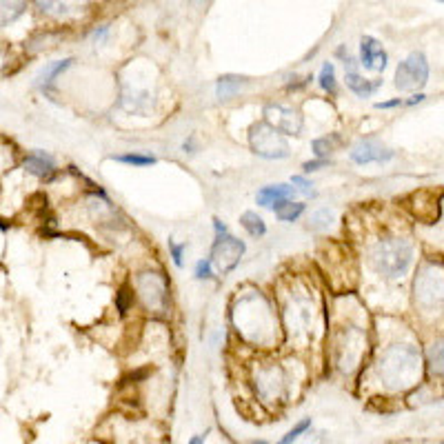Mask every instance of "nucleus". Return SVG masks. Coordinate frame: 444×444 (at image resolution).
Instances as JSON below:
<instances>
[{"instance_id":"obj_20","label":"nucleus","mask_w":444,"mask_h":444,"mask_svg":"<svg viewBox=\"0 0 444 444\" xmlns=\"http://www.w3.org/2000/svg\"><path fill=\"white\" fill-rule=\"evenodd\" d=\"M240 224H243L245 229L249 231V236H254V238H260V236L267 234V224H265V220H262L260 215L254 213V211H245L243 218H240Z\"/></svg>"},{"instance_id":"obj_36","label":"nucleus","mask_w":444,"mask_h":444,"mask_svg":"<svg viewBox=\"0 0 444 444\" xmlns=\"http://www.w3.org/2000/svg\"><path fill=\"white\" fill-rule=\"evenodd\" d=\"M440 3H442V0H440Z\"/></svg>"},{"instance_id":"obj_6","label":"nucleus","mask_w":444,"mask_h":444,"mask_svg":"<svg viewBox=\"0 0 444 444\" xmlns=\"http://www.w3.org/2000/svg\"><path fill=\"white\" fill-rule=\"evenodd\" d=\"M245 254V243L243 240H238L234 236H229L227 231L218 234L211 249V265L218 269L220 273H229L238 267L240 258Z\"/></svg>"},{"instance_id":"obj_17","label":"nucleus","mask_w":444,"mask_h":444,"mask_svg":"<svg viewBox=\"0 0 444 444\" xmlns=\"http://www.w3.org/2000/svg\"><path fill=\"white\" fill-rule=\"evenodd\" d=\"M271 207L275 211V218L282 220V222H293V220H298L300 215L305 213V205H303V202H293L291 198L275 200Z\"/></svg>"},{"instance_id":"obj_33","label":"nucleus","mask_w":444,"mask_h":444,"mask_svg":"<svg viewBox=\"0 0 444 444\" xmlns=\"http://www.w3.org/2000/svg\"><path fill=\"white\" fill-rule=\"evenodd\" d=\"M424 98H427L424 93H418V95H413V98H409V100H406V105H418V102H422Z\"/></svg>"},{"instance_id":"obj_4","label":"nucleus","mask_w":444,"mask_h":444,"mask_svg":"<svg viewBox=\"0 0 444 444\" xmlns=\"http://www.w3.org/2000/svg\"><path fill=\"white\" fill-rule=\"evenodd\" d=\"M136 289L145 309L151 314L162 316L169 307V280L162 273H140L136 280Z\"/></svg>"},{"instance_id":"obj_21","label":"nucleus","mask_w":444,"mask_h":444,"mask_svg":"<svg viewBox=\"0 0 444 444\" xmlns=\"http://www.w3.org/2000/svg\"><path fill=\"white\" fill-rule=\"evenodd\" d=\"M333 222V211L329 209H318L311 213V218H309V229H314V231H325L329 229Z\"/></svg>"},{"instance_id":"obj_16","label":"nucleus","mask_w":444,"mask_h":444,"mask_svg":"<svg viewBox=\"0 0 444 444\" xmlns=\"http://www.w3.org/2000/svg\"><path fill=\"white\" fill-rule=\"evenodd\" d=\"M249 85V78L243 76H222L218 80V85H215V95H218L220 100H229L234 95H238L245 87Z\"/></svg>"},{"instance_id":"obj_27","label":"nucleus","mask_w":444,"mask_h":444,"mask_svg":"<svg viewBox=\"0 0 444 444\" xmlns=\"http://www.w3.org/2000/svg\"><path fill=\"white\" fill-rule=\"evenodd\" d=\"M196 278L205 280V278H213V265L211 260H200L196 265Z\"/></svg>"},{"instance_id":"obj_11","label":"nucleus","mask_w":444,"mask_h":444,"mask_svg":"<svg viewBox=\"0 0 444 444\" xmlns=\"http://www.w3.org/2000/svg\"><path fill=\"white\" fill-rule=\"evenodd\" d=\"M393 151L382 147L376 140H362L351 149V160L355 164H371V162H389L393 158Z\"/></svg>"},{"instance_id":"obj_29","label":"nucleus","mask_w":444,"mask_h":444,"mask_svg":"<svg viewBox=\"0 0 444 444\" xmlns=\"http://www.w3.org/2000/svg\"><path fill=\"white\" fill-rule=\"evenodd\" d=\"M329 164H331V160H329V158H318V160L305 162V164H303V169H305V174H311V171H318V169H322V167H329Z\"/></svg>"},{"instance_id":"obj_1","label":"nucleus","mask_w":444,"mask_h":444,"mask_svg":"<svg viewBox=\"0 0 444 444\" xmlns=\"http://www.w3.org/2000/svg\"><path fill=\"white\" fill-rule=\"evenodd\" d=\"M378 374L391 389H409L420 380V374H422L420 353L413 346H391L380 360Z\"/></svg>"},{"instance_id":"obj_25","label":"nucleus","mask_w":444,"mask_h":444,"mask_svg":"<svg viewBox=\"0 0 444 444\" xmlns=\"http://www.w3.org/2000/svg\"><path fill=\"white\" fill-rule=\"evenodd\" d=\"M309 427H311V418L303 420V422H300V424H298L296 429H291V431H289V434H286V436L282 438V444H289V442H293V440H296L298 436H303V434H305V431H307Z\"/></svg>"},{"instance_id":"obj_30","label":"nucleus","mask_w":444,"mask_h":444,"mask_svg":"<svg viewBox=\"0 0 444 444\" xmlns=\"http://www.w3.org/2000/svg\"><path fill=\"white\" fill-rule=\"evenodd\" d=\"M169 249H171V256H174L176 267H183V254H185L187 245H176V243H169Z\"/></svg>"},{"instance_id":"obj_10","label":"nucleus","mask_w":444,"mask_h":444,"mask_svg":"<svg viewBox=\"0 0 444 444\" xmlns=\"http://www.w3.org/2000/svg\"><path fill=\"white\" fill-rule=\"evenodd\" d=\"M387 52L382 49L380 40H376L374 36H365L362 40H360V65L365 69L371 71H385L387 67Z\"/></svg>"},{"instance_id":"obj_3","label":"nucleus","mask_w":444,"mask_h":444,"mask_svg":"<svg viewBox=\"0 0 444 444\" xmlns=\"http://www.w3.org/2000/svg\"><path fill=\"white\" fill-rule=\"evenodd\" d=\"M249 145L254 149V153L267 160H280L289 155V142L284 140V134H280L278 129H273L269 123H260L251 127Z\"/></svg>"},{"instance_id":"obj_26","label":"nucleus","mask_w":444,"mask_h":444,"mask_svg":"<svg viewBox=\"0 0 444 444\" xmlns=\"http://www.w3.org/2000/svg\"><path fill=\"white\" fill-rule=\"evenodd\" d=\"M333 151V145L329 142V138H318L314 140V153L320 155V158H327V155Z\"/></svg>"},{"instance_id":"obj_12","label":"nucleus","mask_w":444,"mask_h":444,"mask_svg":"<svg viewBox=\"0 0 444 444\" xmlns=\"http://www.w3.org/2000/svg\"><path fill=\"white\" fill-rule=\"evenodd\" d=\"M40 14L52 18H74L87 7L85 0H36Z\"/></svg>"},{"instance_id":"obj_35","label":"nucleus","mask_w":444,"mask_h":444,"mask_svg":"<svg viewBox=\"0 0 444 444\" xmlns=\"http://www.w3.org/2000/svg\"><path fill=\"white\" fill-rule=\"evenodd\" d=\"M189 442H191V444H200V442H205V438H202V436H196V438H191Z\"/></svg>"},{"instance_id":"obj_14","label":"nucleus","mask_w":444,"mask_h":444,"mask_svg":"<svg viewBox=\"0 0 444 444\" xmlns=\"http://www.w3.org/2000/svg\"><path fill=\"white\" fill-rule=\"evenodd\" d=\"M22 167H25V169H27L29 174L38 176V178H49V176L56 171V162H54V158H52V155L43 153V151H36V153L27 155L25 162H22Z\"/></svg>"},{"instance_id":"obj_23","label":"nucleus","mask_w":444,"mask_h":444,"mask_svg":"<svg viewBox=\"0 0 444 444\" xmlns=\"http://www.w3.org/2000/svg\"><path fill=\"white\" fill-rule=\"evenodd\" d=\"M118 162H125V164H134V167H149L155 164L153 155H140V153H127V155H116Z\"/></svg>"},{"instance_id":"obj_15","label":"nucleus","mask_w":444,"mask_h":444,"mask_svg":"<svg viewBox=\"0 0 444 444\" xmlns=\"http://www.w3.org/2000/svg\"><path fill=\"white\" fill-rule=\"evenodd\" d=\"M71 65H74V58H65V60H56V63L47 65L38 78H36V87H40L43 91H52V85L56 82V78L63 74L65 69H69Z\"/></svg>"},{"instance_id":"obj_7","label":"nucleus","mask_w":444,"mask_h":444,"mask_svg":"<svg viewBox=\"0 0 444 444\" xmlns=\"http://www.w3.org/2000/svg\"><path fill=\"white\" fill-rule=\"evenodd\" d=\"M265 116H267V123L284 136H298L300 131H303V116H300L293 107L269 105L265 109Z\"/></svg>"},{"instance_id":"obj_2","label":"nucleus","mask_w":444,"mask_h":444,"mask_svg":"<svg viewBox=\"0 0 444 444\" xmlns=\"http://www.w3.org/2000/svg\"><path fill=\"white\" fill-rule=\"evenodd\" d=\"M413 258V249L406 240L391 238L382 240L371 251V262L378 269V273L387 275V278H400L406 273Z\"/></svg>"},{"instance_id":"obj_24","label":"nucleus","mask_w":444,"mask_h":444,"mask_svg":"<svg viewBox=\"0 0 444 444\" xmlns=\"http://www.w3.org/2000/svg\"><path fill=\"white\" fill-rule=\"evenodd\" d=\"M429 367H431V374H438L442 376V344H434L429 351Z\"/></svg>"},{"instance_id":"obj_18","label":"nucleus","mask_w":444,"mask_h":444,"mask_svg":"<svg viewBox=\"0 0 444 444\" xmlns=\"http://www.w3.org/2000/svg\"><path fill=\"white\" fill-rule=\"evenodd\" d=\"M296 189L289 185H267L258 191V205L262 207H271L275 200H282V198H293Z\"/></svg>"},{"instance_id":"obj_32","label":"nucleus","mask_w":444,"mask_h":444,"mask_svg":"<svg viewBox=\"0 0 444 444\" xmlns=\"http://www.w3.org/2000/svg\"><path fill=\"white\" fill-rule=\"evenodd\" d=\"M402 105L400 98H395V100H387V102H376V109H393V107H398Z\"/></svg>"},{"instance_id":"obj_13","label":"nucleus","mask_w":444,"mask_h":444,"mask_svg":"<svg viewBox=\"0 0 444 444\" xmlns=\"http://www.w3.org/2000/svg\"><path fill=\"white\" fill-rule=\"evenodd\" d=\"M282 391V374L278 369H265V371H260V376H258V393L262 395L265 400H273V398H278Z\"/></svg>"},{"instance_id":"obj_5","label":"nucleus","mask_w":444,"mask_h":444,"mask_svg":"<svg viewBox=\"0 0 444 444\" xmlns=\"http://www.w3.org/2000/svg\"><path fill=\"white\" fill-rule=\"evenodd\" d=\"M429 80V63L422 52L411 54L395 69V87L400 91H413L424 87Z\"/></svg>"},{"instance_id":"obj_19","label":"nucleus","mask_w":444,"mask_h":444,"mask_svg":"<svg viewBox=\"0 0 444 444\" xmlns=\"http://www.w3.org/2000/svg\"><path fill=\"white\" fill-rule=\"evenodd\" d=\"M29 0H0V27L16 22L27 11Z\"/></svg>"},{"instance_id":"obj_28","label":"nucleus","mask_w":444,"mask_h":444,"mask_svg":"<svg viewBox=\"0 0 444 444\" xmlns=\"http://www.w3.org/2000/svg\"><path fill=\"white\" fill-rule=\"evenodd\" d=\"M291 185H298V189L303 191L305 196H316V191L311 189V183H309V180H305L303 176H293L291 178Z\"/></svg>"},{"instance_id":"obj_9","label":"nucleus","mask_w":444,"mask_h":444,"mask_svg":"<svg viewBox=\"0 0 444 444\" xmlns=\"http://www.w3.org/2000/svg\"><path fill=\"white\" fill-rule=\"evenodd\" d=\"M415 300L418 305H422L424 309H434L436 300L440 303L442 300V278L440 273L434 271H424L420 278L415 280Z\"/></svg>"},{"instance_id":"obj_22","label":"nucleus","mask_w":444,"mask_h":444,"mask_svg":"<svg viewBox=\"0 0 444 444\" xmlns=\"http://www.w3.org/2000/svg\"><path fill=\"white\" fill-rule=\"evenodd\" d=\"M320 87L329 91V93H335V69L331 63H325L322 65V71H320Z\"/></svg>"},{"instance_id":"obj_8","label":"nucleus","mask_w":444,"mask_h":444,"mask_svg":"<svg viewBox=\"0 0 444 444\" xmlns=\"http://www.w3.org/2000/svg\"><path fill=\"white\" fill-rule=\"evenodd\" d=\"M338 56H340V58H344L346 87H349L355 95H360V98H369V95H374V93L380 89L382 80H367V78L360 76L355 58H353L349 52H344V47H340V49H338Z\"/></svg>"},{"instance_id":"obj_34","label":"nucleus","mask_w":444,"mask_h":444,"mask_svg":"<svg viewBox=\"0 0 444 444\" xmlns=\"http://www.w3.org/2000/svg\"><path fill=\"white\" fill-rule=\"evenodd\" d=\"M215 222V231H218V234H222V231H227V227L220 222V220H213Z\"/></svg>"},{"instance_id":"obj_31","label":"nucleus","mask_w":444,"mask_h":444,"mask_svg":"<svg viewBox=\"0 0 444 444\" xmlns=\"http://www.w3.org/2000/svg\"><path fill=\"white\" fill-rule=\"evenodd\" d=\"M129 300H131V293L127 289H120V293H118V311H120V314H127Z\"/></svg>"}]
</instances>
